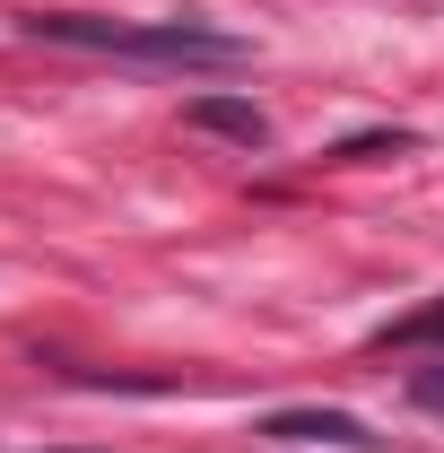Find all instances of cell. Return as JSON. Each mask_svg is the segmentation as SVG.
Here are the masks:
<instances>
[{"label": "cell", "instance_id": "obj_1", "mask_svg": "<svg viewBox=\"0 0 444 453\" xmlns=\"http://www.w3.org/2000/svg\"><path fill=\"white\" fill-rule=\"evenodd\" d=\"M27 35L44 44H79V53H113V61H157V70H244L253 44L226 35V27H201V18H88V9H35Z\"/></svg>", "mask_w": 444, "mask_h": 453}, {"label": "cell", "instance_id": "obj_2", "mask_svg": "<svg viewBox=\"0 0 444 453\" xmlns=\"http://www.w3.org/2000/svg\"><path fill=\"white\" fill-rule=\"evenodd\" d=\"M262 436H271V445H332V453H384V436H375L366 418H348V410H271V418H262Z\"/></svg>", "mask_w": 444, "mask_h": 453}, {"label": "cell", "instance_id": "obj_3", "mask_svg": "<svg viewBox=\"0 0 444 453\" xmlns=\"http://www.w3.org/2000/svg\"><path fill=\"white\" fill-rule=\"evenodd\" d=\"M183 122H192V131H218V140H235V149H262V140H271V113L244 105V96H192Z\"/></svg>", "mask_w": 444, "mask_h": 453}, {"label": "cell", "instance_id": "obj_4", "mask_svg": "<svg viewBox=\"0 0 444 453\" xmlns=\"http://www.w3.org/2000/svg\"><path fill=\"white\" fill-rule=\"evenodd\" d=\"M375 349H444V296L436 305H418V314H401V323H384V332H375Z\"/></svg>", "mask_w": 444, "mask_h": 453}, {"label": "cell", "instance_id": "obj_5", "mask_svg": "<svg viewBox=\"0 0 444 453\" xmlns=\"http://www.w3.org/2000/svg\"><path fill=\"white\" fill-rule=\"evenodd\" d=\"M410 401H418L427 418H444V357H436V366H418V375H410Z\"/></svg>", "mask_w": 444, "mask_h": 453}, {"label": "cell", "instance_id": "obj_6", "mask_svg": "<svg viewBox=\"0 0 444 453\" xmlns=\"http://www.w3.org/2000/svg\"><path fill=\"white\" fill-rule=\"evenodd\" d=\"M70 453H79V445H70Z\"/></svg>", "mask_w": 444, "mask_h": 453}]
</instances>
